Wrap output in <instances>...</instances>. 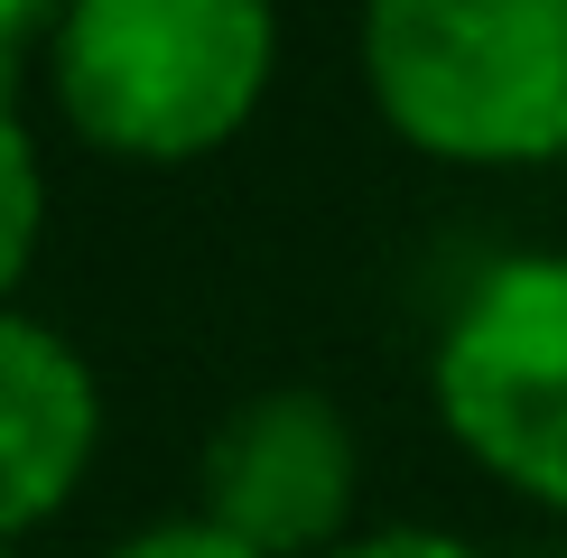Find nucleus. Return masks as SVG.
<instances>
[{"mask_svg": "<svg viewBox=\"0 0 567 558\" xmlns=\"http://www.w3.org/2000/svg\"><path fill=\"white\" fill-rule=\"evenodd\" d=\"M363 75L437 158H567V0H372Z\"/></svg>", "mask_w": 567, "mask_h": 558, "instance_id": "obj_1", "label": "nucleus"}, {"mask_svg": "<svg viewBox=\"0 0 567 558\" xmlns=\"http://www.w3.org/2000/svg\"><path fill=\"white\" fill-rule=\"evenodd\" d=\"M270 46V0H65L56 93L122 158H196L251 122Z\"/></svg>", "mask_w": 567, "mask_h": 558, "instance_id": "obj_2", "label": "nucleus"}, {"mask_svg": "<svg viewBox=\"0 0 567 558\" xmlns=\"http://www.w3.org/2000/svg\"><path fill=\"white\" fill-rule=\"evenodd\" d=\"M437 418L503 494L567 512V251L493 261L437 335Z\"/></svg>", "mask_w": 567, "mask_h": 558, "instance_id": "obj_3", "label": "nucleus"}, {"mask_svg": "<svg viewBox=\"0 0 567 558\" xmlns=\"http://www.w3.org/2000/svg\"><path fill=\"white\" fill-rule=\"evenodd\" d=\"M363 503V437L326 391H251L215 418L196 465V512L261 558H336Z\"/></svg>", "mask_w": 567, "mask_h": 558, "instance_id": "obj_4", "label": "nucleus"}, {"mask_svg": "<svg viewBox=\"0 0 567 558\" xmlns=\"http://www.w3.org/2000/svg\"><path fill=\"white\" fill-rule=\"evenodd\" d=\"M103 456V382L56 326L0 308V549L47 530Z\"/></svg>", "mask_w": 567, "mask_h": 558, "instance_id": "obj_5", "label": "nucleus"}, {"mask_svg": "<svg viewBox=\"0 0 567 558\" xmlns=\"http://www.w3.org/2000/svg\"><path fill=\"white\" fill-rule=\"evenodd\" d=\"M38 224H47V177H38V140H29V122H19L10 84H0V308H10V289L29 279Z\"/></svg>", "mask_w": 567, "mask_h": 558, "instance_id": "obj_6", "label": "nucleus"}, {"mask_svg": "<svg viewBox=\"0 0 567 558\" xmlns=\"http://www.w3.org/2000/svg\"><path fill=\"white\" fill-rule=\"evenodd\" d=\"M103 558H261V549H243L233 530H215L205 512H168V521H140L122 530Z\"/></svg>", "mask_w": 567, "mask_h": 558, "instance_id": "obj_7", "label": "nucleus"}, {"mask_svg": "<svg viewBox=\"0 0 567 558\" xmlns=\"http://www.w3.org/2000/svg\"><path fill=\"white\" fill-rule=\"evenodd\" d=\"M336 558H484V549L456 540V530H419V521H400V530H353Z\"/></svg>", "mask_w": 567, "mask_h": 558, "instance_id": "obj_8", "label": "nucleus"}, {"mask_svg": "<svg viewBox=\"0 0 567 558\" xmlns=\"http://www.w3.org/2000/svg\"><path fill=\"white\" fill-rule=\"evenodd\" d=\"M56 19H65V0H0V84L38 38H56Z\"/></svg>", "mask_w": 567, "mask_h": 558, "instance_id": "obj_9", "label": "nucleus"}, {"mask_svg": "<svg viewBox=\"0 0 567 558\" xmlns=\"http://www.w3.org/2000/svg\"><path fill=\"white\" fill-rule=\"evenodd\" d=\"M0 558H19V549H0Z\"/></svg>", "mask_w": 567, "mask_h": 558, "instance_id": "obj_10", "label": "nucleus"}]
</instances>
